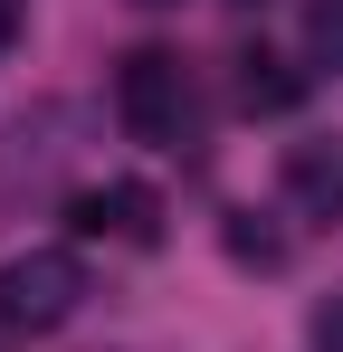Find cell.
<instances>
[{"label": "cell", "instance_id": "1", "mask_svg": "<svg viewBox=\"0 0 343 352\" xmlns=\"http://www.w3.org/2000/svg\"><path fill=\"white\" fill-rule=\"evenodd\" d=\"M86 305V257L76 248H19L0 267V333H57Z\"/></svg>", "mask_w": 343, "mask_h": 352}, {"label": "cell", "instance_id": "2", "mask_svg": "<svg viewBox=\"0 0 343 352\" xmlns=\"http://www.w3.org/2000/svg\"><path fill=\"white\" fill-rule=\"evenodd\" d=\"M114 124L134 143H181V124H191V67H181V48H134L114 67Z\"/></svg>", "mask_w": 343, "mask_h": 352}, {"label": "cell", "instance_id": "3", "mask_svg": "<svg viewBox=\"0 0 343 352\" xmlns=\"http://www.w3.org/2000/svg\"><path fill=\"white\" fill-rule=\"evenodd\" d=\"M76 238H124V248H163V190L153 181H96L67 200Z\"/></svg>", "mask_w": 343, "mask_h": 352}, {"label": "cell", "instance_id": "4", "mask_svg": "<svg viewBox=\"0 0 343 352\" xmlns=\"http://www.w3.org/2000/svg\"><path fill=\"white\" fill-rule=\"evenodd\" d=\"M277 190H286V210H295V219H324V229H334V219H343V133L286 143Z\"/></svg>", "mask_w": 343, "mask_h": 352}, {"label": "cell", "instance_id": "5", "mask_svg": "<svg viewBox=\"0 0 343 352\" xmlns=\"http://www.w3.org/2000/svg\"><path fill=\"white\" fill-rule=\"evenodd\" d=\"M229 105H238V115H295V105H305V76H295L286 58H267V48H238Z\"/></svg>", "mask_w": 343, "mask_h": 352}, {"label": "cell", "instance_id": "6", "mask_svg": "<svg viewBox=\"0 0 343 352\" xmlns=\"http://www.w3.org/2000/svg\"><path fill=\"white\" fill-rule=\"evenodd\" d=\"M220 248L238 257V267H258V276H277V267H286V238L267 229L258 210H229V219H220Z\"/></svg>", "mask_w": 343, "mask_h": 352}, {"label": "cell", "instance_id": "7", "mask_svg": "<svg viewBox=\"0 0 343 352\" xmlns=\"http://www.w3.org/2000/svg\"><path fill=\"white\" fill-rule=\"evenodd\" d=\"M305 58L343 76V0H315V10H305Z\"/></svg>", "mask_w": 343, "mask_h": 352}, {"label": "cell", "instance_id": "8", "mask_svg": "<svg viewBox=\"0 0 343 352\" xmlns=\"http://www.w3.org/2000/svg\"><path fill=\"white\" fill-rule=\"evenodd\" d=\"M305 343H315V352H343V286L324 295L315 314H305Z\"/></svg>", "mask_w": 343, "mask_h": 352}, {"label": "cell", "instance_id": "9", "mask_svg": "<svg viewBox=\"0 0 343 352\" xmlns=\"http://www.w3.org/2000/svg\"><path fill=\"white\" fill-rule=\"evenodd\" d=\"M10 48H19V0H0V67H10Z\"/></svg>", "mask_w": 343, "mask_h": 352}, {"label": "cell", "instance_id": "10", "mask_svg": "<svg viewBox=\"0 0 343 352\" xmlns=\"http://www.w3.org/2000/svg\"><path fill=\"white\" fill-rule=\"evenodd\" d=\"M134 10H172V0H134Z\"/></svg>", "mask_w": 343, "mask_h": 352}, {"label": "cell", "instance_id": "11", "mask_svg": "<svg viewBox=\"0 0 343 352\" xmlns=\"http://www.w3.org/2000/svg\"><path fill=\"white\" fill-rule=\"evenodd\" d=\"M238 10H258V0H238Z\"/></svg>", "mask_w": 343, "mask_h": 352}]
</instances>
